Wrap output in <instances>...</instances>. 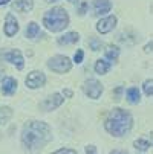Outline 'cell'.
Returning a JSON list of instances; mask_svg holds the SVG:
<instances>
[{
  "mask_svg": "<svg viewBox=\"0 0 153 154\" xmlns=\"http://www.w3.org/2000/svg\"><path fill=\"white\" fill-rule=\"evenodd\" d=\"M51 137L52 134H51L49 125L45 122H37V121L28 122L23 128V133H21V142L31 152L40 151L51 140Z\"/></svg>",
  "mask_w": 153,
  "mask_h": 154,
  "instance_id": "cell-1",
  "label": "cell"
},
{
  "mask_svg": "<svg viewBox=\"0 0 153 154\" xmlns=\"http://www.w3.org/2000/svg\"><path fill=\"white\" fill-rule=\"evenodd\" d=\"M132 124L133 121L130 113H127L126 110H121V108H113L106 121V130L112 136L120 137L132 128Z\"/></svg>",
  "mask_w": 153,
  "mask_h": 154,
  "instance_id": "cell-2",
  "label": "cell"
},
{
  "mask_svg": "<svg viewBox=\"0 0 153 154\" xmlns=\"http://www.w3.org/2000/svg\"><path fill=\"white\" fill-rule=\"evenodd\" d=\"M43 25L51 32H60L69 25V15L63 8H52L43 17Z\"/></svg>",
  "mask_w": 153,
  "mask_h": 154,
  "instance_id": "cell-3",
  "label": "cell"
},
{
  "mask_svg": "<svg viewBox=\"0 0 153 154\" xmlns=\"http://www.w3.org/2000/svg\"><path fill=\"white\" fill-rule=\"evenodd\" d=\"M48 66H49V69H52L54 72H57V73H64V72H68V70H71V60L68 58V57H63V55H57V57H54L49 63H48Z\"/></svg>",
  "mask_w": 153,
  "mask_h": 154,
  "instance_id": "cell-4",
  "label": "cell"
},
{
  "mask_svg": "<svg viewBox=\"0 0 153 154\" xmlns=\"http://www.w3.org/2000/svg\"><path fill=\"white\" fill-rule=\"evenodd\" d=\"M46 82V76L45 73H41V72H31L26 78V85L29 87V89H38V87H41L43 84Z\"/></svg>",
  "mask_w": 153,
  "mask_h": 154,
  "instance_id": "cell-5",
  "label": "cell"
},
{
  "mask_svg": "<svg viewBox=\"0 0 153 154\" xmlns=\"http://www.w3.org/2000/svg\"><path fill=\"white\" fill-rule=\"evenodd\" d=\"M84 92L89 95V98L97 99V98H100V95L103 92V85L97 79H89V81L84 84Z\"/></svg>",
  "mask_w": 153,
  "mask_h": 154,
  "instance_id": "cell-6",
  "label": "cell"
},
{
  "mask_svg": "<svg viewBox=\"0 0 153 154\" xmlns=\"http://www.w3.org/2000/svg\"><path fill=\"white\" fill-rule=\"evenodd\" d=\"M115 26H116V17H115V15H109V17H106V18H101L98 23H97V29H98V32H101V34L110 32Z\"/></svg>",
  "mask_w": 153,
  "mask_h": 154,
  "instance_id": "cell-7",
  "label": "cell"
},
{
  "mask_svg": "<svg viewBox=\"0 0 153 154\" xmlns=\"http://www.w3.org/2000/svg\"><path fill=\"white\" fill-rule=\"evenodd\" d=\"M18 32V23L12 14H8L6 15V20H5V34L8 37H14L15 34Z\"/></svg>",
  "mask_w": 153,
  "mask_h": 154,
  "instance_id": "cell-8",
  "label": "cell"
},
{
  "mask_svg": "<svg viewBox=\"0 0 153 154\" xmlns=\"http://www.w3.org/2000/svg\"><path fill=\"white\" fill-rule=\"evenodd\" d=\"M3 58L12 64L17 66V69H23V57H21L20 51H9L3 55Z\"/></svg>",
  "mask_w": 153,
  "mask_h": 154,
  "instance_id": "cell-9",
  "label": "cell"
},
{
  "mask_svg": "<svg viewBox=\"0 0 153 154\" xmlns=\"http://www.w3.org/2000/svg\"><path fill=\"white\" fill-rule=\"evenodd\" d=\"M63 104V98H61V95H58V93H55V95H52L51 98H48L45 102L41 104V107L45 108V110H55L57 107H60Z\"/></svg>",
  "mask_w": 153,
  "mask_h": 154,
  "instance_id": "cell-10",
  "label": "cell"
},
{
  "mask_svg": "<svg viewBox=\"0 0 153 154\" xmlns=\"http://www.w3.org/2000/svg\"><path fill=\"white\" fill-rule=\"evenodd\" d=\"M112 8V3L109 0H95L94 2V9H95V14L97 15H104L110 11Z\"/></svg>",
  "mask_w": 153,
  "mask_h": 154,
  "instance_id": "cell-11",
  "label": "cell"
},
{
  "mask_svg": "<svg viewBox=\"0 0 153 154\" xmlns=\"http://www.w3.org/2000/svg\"><path fill=\"white\" fill-rule=\"evenodd\" d=\"M17 89V81L14 78H5L2 84V93L3 95H12Z\"/></svg>",
  "mask_w": 153,
  "mask_h": 154,
  "instance_id": "cell-12",
  "label": "cell"
},
{
  "mask_svg": "<svg viewBox=\"0 0 153 154\" xmlns=\"http://www.w3.org/2000/svg\"><path fill=\"white\" fill-rule=\"evenodd\" d=\"M32 6H34L32 0H18V2L12 3V8L15 11H20V12H28L32 9Z\"/></svg>",
  "mask_w": 153,
  "mask_h": 154,
  "instance_id": "cell-13",
  "label": "cell"
},
{
  "mask_svg": "<svg viewBox=\"0 0 153 154\" xmlns=\"http://www.w3.org/2000/svg\"><path fill=\"white\" fill-rule=\"evenodd\" d=\"M80 40V35L77 32H68L66 35H63L58 38L60 45H71V43H77Z\"/></svg>",
  "mask_w": 153,
  "mask_h": 154,
  "instance_id": "cell-14",
  "label": "cell"
},
{
  "mask_svg": "<svg viewBox=\"0 0 153 154\" xmlns=\"http://www.w3.org/2000/svg\"><path fill=\"white\" fill-rule=\"evenodd\" d=\"M109 69H110V63H107V61H104V60H98L97 64H95V70H97V73H100V75L107 73Z\"/></svg>",
  "mask_w": 153,
  "mask_h": 154,
  "instance_id": "cell-15",
  "label": "cell"
},
{
  "mask_svg": "<svg viewBox=\"0 0 153 154\" xmlns=\"http://www.w3.org/2000/svg\"><path fill=\"white\" fill-rule=\"evenodd\" d=\"M38 34H40V26L37 23H34V21L29 23L28 28H26V37L28 38H35Z\"/></svg>",
  "mask_w": 153,
  "mask_h": 154,
  "instance_id": "cell-16",
  "label": "cell"
},
{
  "mask_svg": "<svg viewBox=\"0 0 153 154\" xmlns=\"http://www.w3.org/2000/svg\"><path fill=\"white\" fill-rule=\"evenodd\" d=\"M127 99H129V102H132V104L139 102V92H138L136 87H130V89L127 90Z\"/></svg>",
  "mask_w": 153,
  "mask_h": 154,
  "instance_id": "cell-17",
  "label": "cell"
},
{
  "mask_svg": "<svg viewBox=\"0 0 153 154\" xmlns=\"http://www.w3.org/2000/svg\"><path fill=\"white\" fill-rule=\"evenodd\" d=\"M12 116V110L9 107H2L0 108V124H6Z\"/></svg>",
  "mask_w": 153,
  "mask_h": 154,
  "instance_id": "cell-18",
  "label": "cell"
},
{
  "mask_svg": "<svg viewBox=\"0 0 153 154\" xmlns=\"http://www.w3.org/2000/svg\"><path fill=\"white\" fill-rule=\"evenodd\" d=\"M118 55H120V49H118L116 46H109V48L106 49V57H107V58L116 60Z\"/></svg>",
  "mask_w": 153,
  "mask_h": 154,
  "instance_id": "cell-19",
  "label": "cell"
},
{
  "mask_svg": "<svg viewBox=\"0 0 153 154\" xmlns=\"http://www.w3.org/2000/svg\"><path fill=\"white\" fill-rule=\"evenodd\" d=\"M150 145H151V143H148L147 140H141V139L135 142V148H138V149H141V151H147V149L150 148Z\"/></svg>",
  "mask_w": 153,
  "mask_h": 154,
  "instance_id": "cell-20",
  "label": "cell"
},
{
  "mask_svg": "<svg viewBox=\"0 0 153 154\" xmlns=\"http://www.w3.org/2000/svg\"><path fill=\"white\" fill-rule=\"evenodd\" d=\"M144 92H145L147 96H151L153 95V81L151 79H147L144 82Z\"/></svg>",
  "mask_w": 153,
  "mask_h": 154,
  "instance_id": "cell-21",
  "label": "cell"
},
{
  "mask_svg": "<svg viewBox=\"0 0 153 154\" xmlns=\"http://www.w3.org/2000/svg\"><path fill=\"white\" fill-rule=\"evenodd\" d=\"M83 57H84V52H83L81 49H78V51H77V54H75V57H74L75 63H77V64H80V63L83 61Z\"/></svg>",
  "mask_w": 153,
  "mask_h": 154,
  "instance_id": "cell-22",
  "label": "cell"
},
{
  "mask_svg": "<svg viewBox=\"0 0 153 154\" xmlns=\"http://www.w3.org/2000/svg\"><path fill=\"white\" fill-rule=\"evenodd\" d=\"M54 154H77L74 149H68V148H61V149H58V151H55Z\"/></svg>",
  "mask_w": 153,
  "mask_h": 154,
  "instance_id": "cell-23",
  "label": "cell"
},
{
  "mask_svg": "<svg viewBox=\"0 0 153 154\" xmlns=\"http://www.w3.org/2000/svg\"><path fill=\"white\" fill-rule=\"evenodd\" d=\"M91 46H92V49H94V51H98V49H100V46H101V43H100L98 40H95V38H94V40L91 41Z\"/></svg>",
  "mask_w": 153,
  "mask_h": 154,
  "instance_id": "cell-24",
  "label": "cell"
},
{
  "mask_svg": "<svg viewBox=\"0 0 153 154\" xmlns=\"http://www.w3.org/2000/svg\"><path fill=\"white\" fill-rule=\"evenodd\" d=\"M86 152H87V154H97V151H95V146H94V145H89V146L86 148Z\"/></svg>",
  "mask_w": 153,
  "mask_h": 154,
  "instance_id": "cell-25",
  "label": "cell"
},
{
  "mask_svg": "<svg viewBox=\"0 0 153 154\" xmlns=\"http://www.w3.org/2000/svg\"><path fill=\"white\" fill-rule=\"evenodd\" d=\"M144 51H145L147 54H148V52H151V41H150V43H148V45L145 46V49H144Z\"/></svg>",
  "mask_w": 153,
  "mask_h": 154,
  "instance_id": "cell-26",
  "label": "cell"
},
{
  "mask_svg": "<svg viewBox=\"0 0 153 154\" xmlns=\"http://www.w3.org/2000/svg\"><path fill=\"white\" fill-rule=\"evenodd\" d=\"M86 6H87L86 3H83V5H81V9H80V15H83V14H84V11H86Z\"/></svg>",
  "mask_w": 153,
  "mask_h": 154,
  "instance_id": "cell-27",
  "label": "cell"
},
{
  "mask_svg": "<svg viewBox=\"0 0 153 154\" xmlns=\"http://www.w3.org/2000/svg\"><path fill=\"white\" fill-rule=\"evenodd\" d=\"M63 95H66L68 98H71V96H72V92H71V90H64V92H63Z\"/></svg>",
  "mask_w": 153,
  "mask_h": 154,
  "instance_id": "cell-28",
  "label": "cell"
},
{
  "mask_svg": "<svg viewBox=\"0 0 153 154\" xmlns=\"http://www.w3.org/2000/svg\"><path fill=\"white\" fill-rule=\"evenodd\" d=\"M9 2V0H0V5H6Z\"/></svg>",
  "mask_w": 153,
  "mask_h": 154,
  "instance_id": "cell-29",
  "label": "cell"
},
{
  "mask_svg": "<svg viewBox=\"0 0 153 154\" xmlns=\"http://www.w3.org/2000/svg\"><path fill=\"white\" fill-rule=\"evenodd\" d=\"M46 3H51V2H57V0H45Z\"/></svg>",
  "mask_w": 153,
  "mask_h": 154,
  "instance_id": "cell-30",
  "label": "cell"
},
{
  "mask_svg": "<svg viewBox=\"0 0 153 154\" xmlns=\"http://www.w3.org/2000/svg\"><path fill=\"white\" fill-rule=\"evenodd\" d=\"M115 154H126V152H115Z\"/></svg>",
  "mask_w": 153,
  "mask_h": 154,
  "instance_id": "cell-31",
  "label": "cell"
},
{
  "mask_svg": "<svg viewBox=\"0 0 153 154\" xmlns=\"http://www.w3.org/2000/svg\"><path fill=\"white\" fill-rule=\"evenodd\" d=\"M69 2H77V0H69Z\"/></svg>",
  "mask_w": 153,
  "mask_h": 154,
  "instance_id": "cell-32",
  "label": "cell"
}]
</instances>
